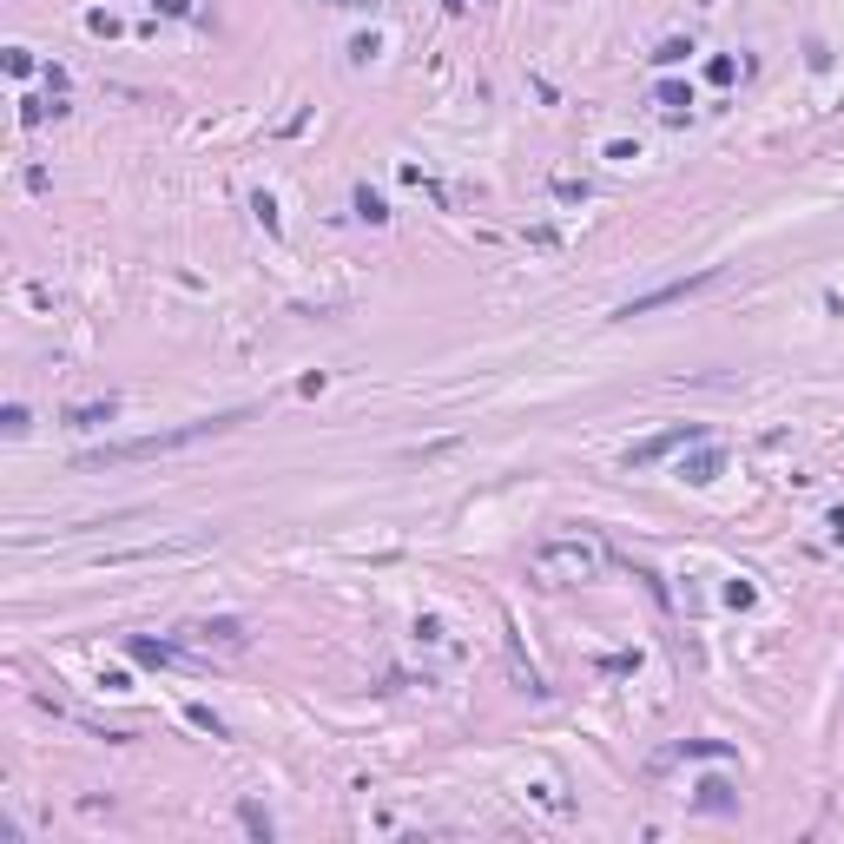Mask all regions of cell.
<instances>
[{
    "instance_id": "cell-1",
    "label": "cell",
    "mask_w": 844,
    "mask_h": 844,
    "mask_svg": "<svg viewBox=\"0 0 844 844\" xmlns=\"http://www.w3.org/2000/svg\"><path fill=\"white\" fill-rule=\"evenodd\" d=\"M607 568V548L594 535H554L541 541L535 554H528V574H535L541 587H581V581H601Z\"/></svg>"
},
{
    "instance_id": "cell-2",
    "label": "cell",
    "mask_w": 844,
    "mask_h": 844,
    "mask_svg": "<svg viewBox=\"0 0 844 844\" xmlns=\"http://www.w3.org/2000/svg\"><path fill=\"white\" fill-rule=\"evenodd\" d=\"M244 409H225L211 422H185V429H165V436H139V442H106V449L80 455V469H119V462H146V455H165V449H185V442H205V436H225L238 429Z\"/></svg>"
},
{
    "instance_id": "cell-3",
    "label": "cell",
    "mask_w": 844,
    "mask_h": 844,
    "mask_svg": "<svg viewBox=\"0 0 844 844\" xmlns=\"http://www.w3.org/2000/svg\"><path fill=\"white\" fill-rule=\"evenodd\" d=\"M719 284V271H699V277H680V284H660V291H647V297H633V304H620V317H647V310H660V304H680V297H693V291H713Z\"/></svg>"
},
{
    "instance_id": "cell-4",
    "label": "cell",
    "mask_w": 844,
    "mask_h": 844,
    "mask_svg": "<svg viewBox=\"0 0 844 844\" xmlns=\"http://www.w3.org/2000/svg\"><path fill=\"white\" fill-rule=\"evenodd\" d=\"M680 442H699V422H680V429H666V436H653V442H633V449H627V469H647V462H660V455L680 449Z\"/></svg>"
},
{
    "instance_id": "cell-5",
    "label": "cell",
    "mask_w": 844,
    "mask_h": 844,
    "mask_svg": "<svg viewBox=\"0 0 844 844\" xmlns=\"http://www.w3.org/2000/svg\"><path fill=\"white\" fill-rule=\"evenodd\" d=\"M192 647H225V653H244V627L238 620H211V627H192Z\"/></svg>"
},
{
    "instance_id": "cell-6",
    "label": "cell",
    "mask_w": 844,
    "mask_h": 844,
    "mask_svg": "<svg viewBox=\"0 0 844 844\" xmlns=\"http://www.w3.org/2000/svg\"><path fill=\"white\" fill-rule=\"evenodd\" d=\"M126 653H132V660H146V666H179L185 660L179 647H159V640H126Z\"/></svg>"
},
{
    "instance_id": "cell-7",
    "label": "cell",
    "mask_w": 844,
    "mask_h": 844,
    "mask_svg": "<svg viewBox=\"0 0 844 844\" xmlns=\"http://www.w3.org/2000/svg\"><path fill=\"white\" fill-rule=\"evenodd\" d=\"M66 422H73V429H93V422H113V396H106V403H80V409H73V416H66Z\"/></svg>"
},
{
    "instance_id": "cell-8",
    "label": "cell",
    "mask_w": 844,
    "mask_h": 844,
    "mask_svg": "<svg viewBox=\"0 0 844 844\" xmlns=\"http://www.w3.org/2000/svg\"><path fill=\"white\" fill-rule=\"evenodd\" d=\"M680 475H686V482H713V475H719V455L706 449V455H699V462H686Z\"/></svg>"
},
{
    "instance_id": "cell-9",
    "label": "cell",
    "mask_w": 844,
    "mask_h": 844,
    "mask_svg": "<svg viewBox=\"0 0 844 844\" xmlns=\"http://www.w3.org/2000/svg\"><path fill=\"white\" fill-rule=\"evenodd\" d=\"M185 7H192V0H165V14H185Z\"/></svg>"
}]
</instances>
